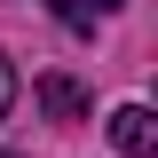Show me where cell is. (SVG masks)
I'll use <instances>...</instances> for the list:
<instances>
[{
    "mask_svg": "<svg viewBox=\"0 0 158 158\" xmlns=\"http://www.w3.org/2000/svg\"><path fill=\"white\" fill-rule=\"evenodd\" d=\"M8 103H16V71H8V56H0V118H8Z\"/></svg>",
    "mask_w": 158,
    "mask_h": 158,
    "instance_id": "obj_4",
    "label": "cell"
},
{
    "mask_svg": "<svg viewBox=\"0 0 158 158\" xmlns=\"http://www.w3.org/2000/svg\"><path fill=\"white\" fill-rule=\"evenodd\" d=\"M118 0H48V16H63L71 32H95V16H111Z\"/></svg>",
    "mask_w": 158,
    "mask_h": 158,
    "instance_id": "obj_3",
    "label": "cell"
},
{
    "mask_svg": "<svg viewBox=\"0 0 158 158\" xmlns=\"http://www.w3.org/2000/svg\"><path fill=\"white\" fill-rule=\"evenodd\" d=\"M40 111H56V118H79V111H87V95H79L71 79H56V71H48V79H40Z\"/></svg>",
    "mask_w": 158,
    "mask_h": 158,
    "instance_id": "obj_2",
    "label": "cell"
},
{
    "mask_svg": "<svg viewBox=\"0 0 158 158\" xmlns=\"http://www.w3.org/2000/svg\"><path fill=\"white\" fill-rule=\"evenodd\" d=\"M111 142H118V158H150L158 150V118L142 111V103H118L111 111Z\"/></svg>",
    "mask_w": 158,
    "mask_h": 158,
    "instance_id": "obj_1",
    "label": "cell"
},
{
    "mask_svg": "<svg viewBox=\"0 0 158 158\" xmlns=\"http://www.w3.org/2000/svg\"><path fill=\"white\" fill-rule=\"evenodd\" d=\"M0 158H8V150H0Z\"/></svg>",
    "mask_w": 158,
    "mask_h": 158,
    "instance_id": "obj_5",
    "label": "cell"
}]
</instances>
